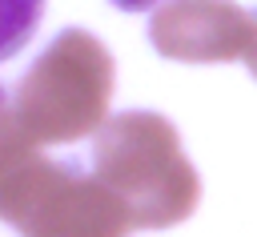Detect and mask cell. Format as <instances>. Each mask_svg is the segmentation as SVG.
I'll return each mask as SVG.
<instances>
[{
    "label": "cell",
    "instance_id": "6da1fadb",
    "mask_svg": "<svg viewBox=\"0 0 257 237\" xmlns=\"http://www.w3.org/2000/svg\"><path fill=\"white\" fill-rule=\"evenodd\" d=\"M92 173L124 201L137 229H173L193 217L201 177L181 149L173 121L161 112H116L96 129Z\"/></svg>",
    "mask_w": 257,
    "mask_h": 237
},
{
    "label": "cell",
    "instance_id": "7a4b0ae2",
    "mask_svg": "<svg viewBox=\"0 0 257 237\" xmlns=\"http://www.w3.org/2000/svg\"><path fill=\"white\" fill-rule=\"evenodd\" d=\"M112 52L84 28L56 32L12 88V108L32 145H68L104 125L112 100Z\"/></svg>",
    "mask_w": 257,
    "mask_h": 237
},
{
    "label": "cell",
    "instance_id": "3957f363",
    "mask_svg": "<svg viewBox=\"0 0 257 237\" xmlns=\"http://www.w3.org/2000/svg\"><path fill=\"white\" fill-rule=\"evenodd\" d=\"M0 221L20 237H128L137 229L92 165L40 157L36 145L0 177Z\"/></svg>",
    "mask_w": 257,
    "mask_h": 237
},
{
    "label": "cell",
    "instance_id": "277c9868",
    "mask_svg": "<svg viewBox=\"0 0 257 237\" xmlns=\"http://www.w3.org/2000/svg\"><path fill=\"white\" fill-rule=\"evenodd\" d=\"M257 12L233 0H165L149 20V40L161 56L185 64H221L249 56Z\"/></svg>",
    "mask_w": 257,
    "mask_h": 237
},
{
    "label": "cell",
    "instance_id": "5b68a950",
    "mask_svg": "<svg viewBox=\"0 0 257 237\" xmlns=\"http://www.w3.org/2000/svg\"><path fill=\"white\" fill-rule=\"evenodd\" d=\"M48 0H0V64L20 56L40 32Z\"/></svg>",
    "mask_w": 257,
    "mask_h": 237
},
{
    "label": "cell",
    "instance_id": "8992f818",
    "mask_svg": "<svg viewBox=\"0 0 257 237\" xmlns=\"http://www.w3.org/2000/svg\"><path fill=\"white\" fill-rule=\"evenodd\" d=\"M32 149V141L24 137L20 121H16V108H12V92L0 84V177L8 165H16L24 153Z\"/></svg>",
    "mask_w": 257,
    "mask_h": 237
},
{
    "label": "cell",
    "instance_id": "52a82bcc",
    "mask_svg": "<svg viewBox=\"0 0 257 237\" xmlns=\"http://www.w3.org/2000/svg\"><path fill=\"white\" fill-rule=\"evenodd\" d=\"M116 8H124V12H157L165 0H112Z\"/></svg>",
    "mask_w": 257,
    "mask_h": 237
},
{
    "label": "cell",
    "instance_id": "ba28073f",
    "mask_svg": "<svg viewBox=\"0 0 257 237\" xmlns=\"http://www.w3.org/2000/svg\"><path fill=\"white\" fill-rule=\"evenodd\" d=\"M245 64H249V72H253V80H257V36H253V48H249V56H245Z\"/></svg>",
    "mask_w": 257,
    "mask_h": 237
}]
</instances>
